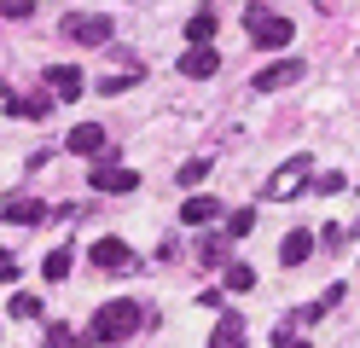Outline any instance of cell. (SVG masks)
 <instances>
[{
    "instance_id": "24",
    "label": "cell",
    "mask_w": 360,
    "mask_h": 348,
    "mask_svg": "<svg viewBox=\"0 0 360 348\" xmlns=\"http://www.w3.org/2000/svg\"><path fill=\"white\" fill-rule=\"evenodd\" d=\"M35 12V0H0V18H12V23H24Z\"/></svg>"
},
{
    "instance_id": "2",
    "label": "cell",
    "mask_w": 360,
    "mask_h": 348,
    "mask_svg": "<svg viewBox=\"0 0 360 348\" xmlns=\"http://www.w3.org/2000/svg\"><path fill=\"white\" fill-rule=\"evenodd\" d=\"M302 186H314V157L308 151H297V157H285L274 174H267V186H262V198L267 203H290L302 192Z\"/></svg>"
},
{
    "instance_id": "20",
    "label": "cell",
    "mask_w": 360,
    "mask_h": 348,
    "mask_svg": "<svg viewBox=\"0 0 360 348\" xmlns=\"http://www.w3.org/2000/svg\"><path fill=\"white\" fill-rule=\"evenodd\" d=\"M227 232H210V238H204V250H198V255H204V267H221V262H227Z\"/></svg>"
},
{
    "instance_id": "5",
    "label": "cell",
    "mask_w": 360,
    "mask_h": 348,
    "mask_svg": "<svg viewBox=\"0 0 360 348\" xmlns=\"http://www.w3.org/2000/svg\"><path fill=\"white\" fill-rule=\"evenodd\" d=\"M87 186H94V192L122 198V192H134V186H140V174H134V169H117V151H105V157H94V174H87Z\"/></svg>"
},
{
    "instance_id": "26",
    "label": "cell",
    "mask_w": 360,
    "mask_h": 348,
    "mask_svg": "<svg viewBox=\"0 0 360 348\" xmlns=\"http://www.w3.org/2000/svg\"><path fill=\"white\" fill-rule=\"evenodd\" d=\"M70 342H82L70 325H47V348H70Z\"/></svg>"
},
{
    "instance_id": "13",
    "label": "cell",
    "mask_w": 360,
    "mask_h": 348,
    "mask_svg": "<svg viewBox=\"0 0 360 348\" xmlns=\"http://www.w3.org/2000/svg\"><path fill=\"white\" fill-rule=\"evenodd\" d=\"M308 255H314V232H308V226H290L285 238H279V262H285V267H302Z\"/></svg>"
},
{
    "instance_id": "1",
    "label": "cell",
    "mask_w": 360,
    "mask_h": 348,
    "mask_svg": "<svg viewBox=\"0 0 360 348\" xmlns=\"http://www.w3.org/2000/svg\"><path fill=\"white\" fill-rule=\"evenodd\" d=\"M134 331H140V302L117 296V302H105V308H99L94 319H87L82 342H105V348H117V342H128Z\"/></svg>"
},
{
    "instance_id": "25",
    "label": "cell",
    "mask_w": 360,
    "mask_h": 348,
    "mask_svg": "<svg viewBox=\"0 0 360 348\" xmlns=\"http://www.w3.org/2000/svg\"><path fill=\"white\" fill-rule=\"evenodd\" d=\"M343 186H349V180H343V174L331 169V174H320V180H314V192H320V198H337V192H343Z\"/></svg>"
},
{
    "instance_id": "23",
    "label": "cell",
    "mask_w": 360,
    "mask_h": 348,
    "mask_svg": "<svg viewBox=\"0 0 360 348\" xmlns=\"http://www.w3.org/2000/svg\"><path fill=\"white\" fill-rule=\"evenodd\" d=\"M198 180H210V157H192V162H180V174H174V186H198Z\"/></svg>"
},
{
    "instance_id": "6",
    "label": "cell",
    "mask_w": 360,
    "mask_h": 348,
    "mask_svg": "<svg viewBox=\"0 0 360 348\" xmlns=\"http://www.w3.org/2000/svg\"><path fill=\"white\" fill-rule=\"evenodd\" d=\"M87 262H94L99 273H128L134 262H140V255H134L122 238H94V244H87Z\"/></svg>"
},
{
    "instance_id": "11",
    "label": "cell",
    "mask_w": 360,
    "mask_h": 348,
    "mask_svg": "<svg viewBox=\"0 0 360 348\" xmlns=\"http://www.w3.org/2000/svg\"><path fill=\"white\" fill-rule=\"evenodd\" d=\"M210 221H221V198L192 192L186 203H180V226H210Z\"/></svg>"
},
{
    "instance_id": "22",
    "label": "cell",
    "mask_w": 360,
    "mask_h": 348,
    "mask_svg": "<svg viewBox=\"0 0 360 348\" xmlns=\"http://www.w3.org/2000/svg\"><path fill=\"white\" fill-rule=\"evenodd\" d=\"M41 314H47V308H41L35 290H18V296H12V319H41Z\"/></svg>"
},
{
    "instance_id": "9",
    "label": "cell",
    "mask_w": 360,
    "mask_h": 348,
    "mask_svg": "<svg viewBox=\"0 0 360 348\" xmlns=\"http://www.w3.org/2000/svg\"><path fill=\"white\" fill-rule=\"evenodd\" d=\"M64 151H76V157H105L110 151V139L99 122H76L70 134H64Z\"/></svg>"
},
{
    "instance_id": "16",
    "label": "cell",
    "mask_w": 360,
    "mask_h": 348,
    "mask_svg": "<svg viewBox=\"0 0 360 348\" xmlns=\"http://www.w3.org/2000/svg\"><path fill=\"white\" fill-rule=\"evenodd\" d=\"M210 348H244V319L238 314H221V325L210 331Z\"/></svg>"
},
{
    "instance_id": "21",
    "label": "cell",
    "mask_w": 360,
    "mask_h": 348,
    "mask_svg": "<svg viewBox=\"0 0 360 348\" xmlns=\"http://www.w3.org/2000/svg\"><path fill=\"white\" fill-rule=\"evenodd\" d=\"M221 285H227V290H250V285H256V273L244 267V262H227V267H221Z\"/></svg>"
},
{
    "instance_id": "19",
    "label": "cell",
    "mask_w": 360,
    "mask_h": 348,
    "mask_svg": "<svg viewBox=\"0 0 360 348\" xmlns=\"http://www.w3.org/2000/svg\"><path fill=\"white\" fill-rule=\"evenodd\" d=\"M250 232H256V209H233L227 215V238L238 244V238H250Z\"/></svg>"
},
{
    "instance_id": "4",
    "label": "cell",
    "mask_w": 360,
    "mask_h": 348,
    "mask_svg": "<svg viewBox=\"0 0 360 348\" xmlns=\"http://www.w3.org/2000/svg\"><path fill=\"white\" fill-rule=\"evenodd\" d=\"M110 35H117V23L99 18V12H70L64 18V41H76V46H110Z\"/></svg>"
},
{
    "instance_id": "7",
    "label": "cell",
    "mask_w": 360,
    "mask_h": 348,
    "mask_svg": "<svg viewBox=\"0 0 360 348\" xmlns=\"http://www.w3.org/2000/svg\"><path fill=\"white\" fill-rule=\"evenodd\" d=\"M302 76H308V64H302V58H279V64H262L250 87H256V93H279V87H297Z\"/></svg>"
},
{
    "instance_id": "28",
    "label": "cell",
    "mask_w": 360,
    "mask_h": 348,
    "mask_svg": "<svg viewBox=\"0 0 360 348\" xmlns=\"http://www.w3.org/2000/svg\"><path fill=\"white\" fill-rule=\"evenodd\" d=\"M12 278H18V255L0 250V285H12Z\"/></svg>"
},
{
    "instance_id": "15",
    "label": "cell",
    "mask_w": 360,
    "mask_h": 348,
    "mask_svg": "<svg viewBox=\"0 0 360 348\" xmlns=\"http://www.w3.org/2000/svg\"><path fill=\"white\" fill-rule=\"evenodd\" d=\"M53 93H35V99H6V110L12 116H24V122H47V116H53Z\"/></svg>"
},
{
    "instance_id": "27",
    "label": "cell",
    "mask_w": 360,
    "mask_h": 348,
    "mask_svg": "<svg viewBox=\"0 0 360 348\" xmlns=\"http://www.w3.org/2000/svg\"><path fill=\"white\" fill-rule=\"evenodd\" d=\"M320 244H326V250H343L349 232H343V226H320Z\"/></svg>"
},
{
    "instance_id": "10",
    "label": "cell",
    "mask_w": 360,
    "mask_h": 348,
    "mask_svg": "<svg viewBox=\"0 0 360 348\" xmlns=\"http://www.w3.org/2000/svg\"><path fill=\"white\" fill-rule=\"evenodd\" d=\"M180 76H186V82H204V76H215V70H221V46H192V53H180Z\"/></svg>"
},
{
    "instance_id": "14",
    "label": "cell",
    "mask_w": 360,
    "mask_h": 348,
    "mask_svg": "<svg viewBox=\"0 0 360 348\" xmlns=\"http://www.w3.org/2000/svg\"><path fill=\"white\" fill-rule=\"evenodd\" d=\"M215 35H221V18H215L210 6L186 18V41H192V46H215Z\"/></svg>"
},
{
    "instance_id": "3",
    "label": "cell",
    "mask_w": 360,
    "mask_h": 348,
    "mask_svg": "<svg viewBox=\"0 0 360 348\" xmlns=\"http://www.w3.org/2000/svg\"><path fill=\"white\" fill-rule=\"evenodd\" d=\"M244 30H250V41L256 46H290V18H279V12H267V6H250L244 12Z\"/></svg>"
},
{
    "instance_id": "29",
    "label": "cell",
    "mask_w": 360,
    "mask_h": 348,
    "mask_svg": "<svg viewBox=\"0 0 360 348\" xmlns=\"http://www.w3.org/2000/svg\"><path fill=\"white\" fill-rule=\"evenodd\" d=\"M290 348H314V342H290Z\"/></svg>"
},
{
    "instance_id": "8",
    "label": "cell",
    "mask_w": 360,
    "mask_h": 348,
    "mask_svg": "<svg viewBox=\"0 0 360 348\" xmlns=\"http://www.w3.org/2000/svg\"><path fill=\"white\" fill-rule=\"evenodd\" d=\"M41 87H53V99H82L87 76H82V64H47L41 70Z\"/></svg>"
},
{
    "instance_id": "17",
    "label": "cell",
    "mask_w": 360,
    "mask_h": 348,
    "mask_svg": "<svg viewBox=\"0 0 360 348\" xmlns=\"http://www.w3.org/2000/svg\"><path fill=\"white\" fill-rule=\"evenodd\" d=\"M70 267H76V250L70 244H58V250H47V262H41V278H70Z\"/></svg>"
},
{
    "instance_id": "12",
    "label": "cell",
    "mask_w": 360,
    "mask_h": 348,
    "mask_svg": "<svg viewBox=\"0 0 360 348\" xmlns=\"http://www.w3.org/2000/svg\"><path fill=\"white\" fill-rule=\"evenodd\" d=\"M6 221H12V226H41V221H47V203L30 198V192H12V198H6Z\"/></svg>"
},
{
    "instance_id": "18",
    "label": "cell",
    "mask_w": 360,
    "mask_h": 348,
    "mask_svg": "<svg viewBox=\"0 0 360 348\" xmlns=\"http://www.w3.org/2000/svg\"><path fill=\"white\" fill-rule=\"evenodd\" d=\"M140 76H146V70H140V64H128V70H117V76H105V82H99V93H105V99H117V93H128Z\"/></svg>"
}]
</instances>
